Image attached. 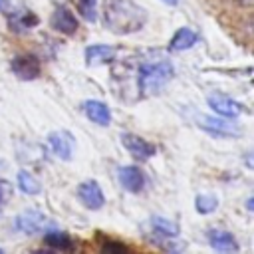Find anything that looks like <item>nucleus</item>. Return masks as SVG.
<instances>
[{
  "label": "nucleus",
  "instance_id": "1",
  "mask_svg": "<svg viewBox=\"0 0 254 254\" xmlns=\"http://www.w3.org/2000/svg\"><path fill=\"white\" fill-rule=\"evenodd\" d=\"M175 69L173 64L165 58H155V60H143V62H129V77L131 85L137 93V97L155 93L161 87L169 83L173 77Z\"/></svg>",
  "mask_w": 254,
  "mask_h": 254
},
{
  "label": "nucleus",
  "instance_id": "2",
  "mask_svg": "<svg viewBox=\"0 0 254 254\" xmlns=\"http://www.w3.org/2000/svg\"><path fill=\"white\" fill-rule=\"evenodd\" d=\"M101 20L113 34H133L145 26L147 12L131 0H105Z\"/></svg>",
  "mask_w": 254,
  "mask_h": 254
},
{
  "label": "nucleus",
  "instance_id": "3",
  "mask_svg": "<svg viewBox=\"0 0 254 254\" xmlns=\"http://www.w3.org/2000/svg\"><path fill=\"white\" fill-rule=\"evenodd\" d=\"M208 105L212 111H216L220 117H226V119H232V117H238L242 113H248V107L234 101L232 97L224 95V93H210L208 95Z\"/></svg>",
  "mask_w": 254,
  "mask_h": 254
},
{
  "label": "nucleus",
  "instance_id": "4",
  "mask_svg": "<svg viewBox=\"0 0 254 254\" xmlns=\"http://www.w3.org/2000/svg\"><path fill=\"white\" fill-rule=\"evenodd\" d=\"M196 123L202 131H208L216 137H238L242 133L234 123L226 121V117L220 119V117H210V115H198Z\"/></svg>",
  "mask_w": 254,
  "mask_h": 254
},
{
  "label": "nucleus",
  "instance_id": "5",
  "mask_svg": "<svg viewBox=\"0 0 254 254\" xmlns=\"http://www.w3.org/2000/svg\"><path fill=\"white\" fill-rule=\"evenodd\" d=\"M121 143L135 161H147L157 153V147L135 133H121Z\"/></svg>",
  "mask_w": 254,
  "mask_h": 254
},
{
  "label": "nucleus",
  "instance_id": "6",
  "mask_svg": "<svg viewBox=\"0 0 254 254\" xmlns=\"http://www.w3.org/2000/svg\"><path fill=\"white\" fill-rule=\"evenodd\" d=\"M10 69L16 73V77H20L22 81H32L40 75L42 71V64L36 56L32 54H22V56H16L10 64Z\"/></svg>",
  "mask_w": 254,
  "mask_h": 254
},
{
  "label": "nucleus",
  "instance_id": "7",
  "mask_svg": "<svg viewBox=\"0 0 254 254\" xmlns=\"http://www.w3.org/2000/svg\"><path fill=\"white\" fill-rule=\"evenodd\" d=\"M48 145L50 149L56 153V157L64 159V161H69L73 157V151H75V139L69 131L62 129V131H52L48 135Z\"/></svg>",
  "mask_w": 254,
  "mask_h": 254
},
{
  "label": "nucleus",
  "instance_id": "8",
  "mask_svg": "<svg viewBox=\"0 0 254 254\" xmlns=\"http://www.w3.org/2000/svg\"><path fill=\"white\" fill-rule=\"evenodd\" d=\"M48 224H50V220L38 210H26L14 218V228L24 234H38V232L46 230Z\"/></svg>",
  "mask_w": 254,
  "mask_h": 254
},
{
  "label": "nucleus",
  "instance_id": "9",
  "mask_svg": "<svg viewBox=\"0 0 254 254\" xmlns=\"http://www.w3.org/2000/svg\"><path fill=\"white\" fill-rule=\"evenodd\" d=\"M77 196L83 202V206L89 208V210H99L105 202L103 190H101L99 183H95V181H83L77 187Z\"/></svg>",
  "mask_w": 254,
  "mask_h": 254
},
{
  "label": "nucleus",
  "instance_id": "10",
  "mask_svg": "<svg viewBox=\"0 0 254 254\" xmlns=\"http://www.w3.org/2000/svg\"><path fill=\"white\" fill-rule=\"evenodd\" d=\"M117 177H119L121 187L125 190H129V192H141L143 187H145V175H143V171L139 167H133V165L119 167Z\"/></svg>",
  "mask_w": 254,
  "mask_h": 254
},
{
  "label": "nucleus",
  "instance_id": "11",
  "mask_svg": "<svg viewBox=\"0 0 254 254\" xmlns=\"http://www.w3.org/2000/svg\"><path fill=\"white\" fill-rule=\"evenodd\" d=\"M206 238H208V244L216 250V252H238L240 250V244H238V240L234 238V234H230V232H226V230H220V228H212V230H208V234H206Z\"/></svg>",
  "mask_w": 254,
  "mask_h": 254
},
{
  "label": "nucleus",
  "instance_id": "12",
  "mask_svg": "<svg viewBox=\"0 0 254 254\" xmlns=\"http://www.w3.org/2000/svg\"><path fill=\"white\" fill-rule=\"evenodd\" d=\"M81 111L85 113V117L89 121H93L95 125L107 127L111 123V111L103 101H95V99H87L81 105Z\"/></svg>",
  "mask_w": 254,
  "mask_h": 254
},
{
  "label": "nucleus",
  "instance_id": "13",
  "mask_svg": "<svg viewBox=\"0 0 254 254\" xmlns=\"http://www.w3.org/2000/svg\"><path fill=\"white\" fill-rule=\"evenodd\" d=\"M117 56V48L107 44H93L85 48V64L87 65H101L113 62Z\"/></svg>",
  "mask_w": 254,
  "mask_h": 254
},
{
  "label": "nucleus",
  "instance_id": "14",
  "mask_svg": "<svg viewBox=\"0 0 254 254\" xmlns=\"http://www.w3.org/2000/svg\"><path fill=\"white\" fill-rule=\"evenodd\" d=\"M52 28L56 32L62 34H73L77 30V18L71 14V10H67L65 6H58L52 14Z\"/></svg>",
  "mask_w": 254,
  "mask_h": 254
},
{
  "label": "nucleus",
  "instance_id": "15",
  "mask_svg": "<svg viewBox=\"0 0 254 254\" xmlns=\"http://www.w3.org/2000/svg\"><path fill=\"white\" fill-rule=\"evenodd\" d=\"M38 24H40V18L34 12H30V10L22 8L18 12L8 14V26H10L12 32H26V30L38 26Z\"/></svg>",
  "mask_w": 254,
  "mask_h": 254
},
{
  "label": "nucleus",
  "instance_id": "16",
  "mask_svg": "<svg viewBox=\"0 0 254 254\" xmlns=\"http://www.w3.org/2000/svg\"><path fill=\"white\" fill-rule=\"evenodd\" d=\"M196 42H198V34H196V30L185 26V28H179V30L175 32V36L171 38V42H169V50H171V52H185V50L192 48Z\"/></svg>",
  "mask_w": 254,
  "mask_h": 254
},
{
  "label": "nucleus",
  "instance_id": "17",
  "mask_svg": "<svg viewBox=\"0 0 254 254\" xmlns=\"http://www.w3.org/2000/svg\"><path fill=\"white\" fill-rule=\"evenodd\" d=\"M151 226L157 234L163 236H179V224L165 216H151Z\"/></svg>",
  "mask_w": 254,
  "mask_h": 254
},
{
  "label": "nucleus",
  "instance_id": "18",
  "mask_svg": "<svg viewBox=\"0 0 254 254\" xmlns=\"http://www.w3.org/2000/svg\"><path fill=\"white\" fill-rule=\"evenodd\" d=\"M18 187H20V190L24 194H38L42 190L40 181L32 173H28V171H20L18 173Z\"/></svg>",
  "mask_w": 254,
  "mask_h": 254
},
{
  "label": "nucleus",
  "instance_id": "19",
  "mask_svg": "<svg viewBox=\"0 0 254 254\" xmlns=\"http://www.w3.org/2000/svg\"><path fill=\"white\" fill-rule=\"evenodd\" d=\"M44 242L50 246V248H56V250H71L73 248V242L67 234L64 232H46L44 236Z\"/></svg>",
  "mask_w": 254,
  "mask_h": 254
},
{
  "label": "nucleus",
  "instance_id": "20",
  "mask_svg": "<svg viewBox=\"0 0 254 254\" xmlns=\"http://www.w3.org/2000/svg\"><path fill=\"white\" fill-rule=\"evenodd\" d=\"M194 206H196V212H200V214H210V212H214L216 210V206H218V198L214 196V194H198L196 198H194Z\"/></svg>",
  "mask_w": 254,
  "mask_h": 254
},
{
  "label": "nucleus",
  "instance_id": "21",
  "mask_svg": "<svg viewBox=\"0 0 254 254\" xmlns=\"http://www.w3.org/2000/svg\"><path fill=\"white\" fill-rule=\"evenodd\" d=\"M77 10L85 22L97 20V0H77Z\"/></svg>",
  "mask_w": 254,
  "mask_h": 254
},
{
  "label": "nucleus",
  "instance_id": "22",
  "mask_svg": "<svg viewBox=\"0 0 254 254\" xmlns=\"http://www.w3.org/2000/svg\"><path fill=\"white\" fill-rule=\"evenodd\" d=\"M101 250H103V252H125V250H127V246H123V244H119V242L109 240V242L101 244Z\"/></svg>",
  "mask_w": 254,
  "mask_h": 254
},
{
  "label": "nucleus",
  "instance_id": "23",
  "mask_svg": "<svg viewBox=\"0 0 254 254\" xmlns=\"http://www.w3.org/2000/svg\"><path fill=\"white\" fill-rule=\"evenodd\" d=\"M10 194H12V185L8 181H0V204L6 202L10 198Z\"/></svg>",
  "mask_w": 254,
  "mask_h": 254
},
{
  "label": "nucleus",
  "instance_id": "24",
  "mask_svg": "<svg viewBox=\"0 0 254 254\" xmlns=\"http://www.w3.org/2000/svg\"><path fill=\"white\" fill-rule=\"evenodd\" d=\"M163 2H165L167 6H177V4L181 2V0H163Z\"/></svg>",
  "mask_w": 254,
  "mask_h": 254
},
{
  "label": "nucleus",
  "instance_id": "25",
  "mask_svg": "<svg viewBox=\"0 0 254 254\" xmlns=\"http://www.w3.org/2000/svg\"><path fill=\"white\" fill-rule=\"evenodd\" d=\"M240 2H242L244 6H250V4H252V0H240Z\"/></svg>",
  "mask_w": 254,
  "mask_h": 254
},
{
  "label": "nucleus",
  "instance_id": "26",
  "mask_svg": "<svg viewBox=\"0 0 254 254\" xmlns=\"http://www.w3.org/2000/svg\"><path fill=\"white\" fill-rule=\"evenodd\" d=\"M0 254H2V250H0Z\"/></svg>",
  "mask_w": 254,
  "mask_h": 254
}]
</instances>
